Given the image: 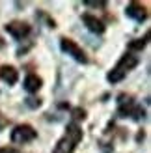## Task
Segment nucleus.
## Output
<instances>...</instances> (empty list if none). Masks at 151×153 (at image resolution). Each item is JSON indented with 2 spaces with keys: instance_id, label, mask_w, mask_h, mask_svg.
<instances>
[{
  "instance_id": "obj_1",
  "label": "nucleus",
  "mask_w": 151,
  "mask_h": 153,
  "mask_svg": "<svg viewBox=\"0 0 151 153\" xmlns=\"http://www.w3.org/2000/svg\"><path fill=\"white\" fill-rule=\"evenodd\" d=\"M82 136H84V133H82V127L78 123H73V121L67 123L65 134L56 142L52 153H73L75 148H77V144L82 140Z\"/></svg>"
},
{
  "instance_id": "obj_2",
  "label": "nucleus",
  "mask_w": 151,
  "mask_h": 153,
  "mask_svg": "<svg viewBox=\"0 0 151 153\" xmlns=\"http://www.w3.org/2000/svg\"><path fill=\"white\" fill-rule=\"evenodd\" d=\"M118 116L132 118L134 121H142L146 118V110L142 108V105L134 103V97L131 94H119L118 95Z\"/></svg>"
},
{
  "instance_id": "obj_3",
  "label": "nucleus",
  "mask_w": 151,
  "mask_h": 153,
  "mask_svg": "<svg viewBox=\"0 0 151 153\" xmlns=\"http://www.w3.org/2000/svg\"><path fill=\"white\" fill-rule=\"evenodd\" d=\"M10 138L13 144H19V146H22V144H28L37 138V131L30 125V123H21V125H15L13 131L10 133Z\"/></svg>"
},
{
  "instance_id": "obj_4",
  "label": "nucleus",
  "mask_w": 151,
  "mask_h": 153,
  "mask_svg": "<svg viewBox=\"0 0 151 153\" xmlns=\"http://www.w3.org/2000/svg\"><path fill=\"white\" fill-rule=\"evenodd\" d=\"M60 47H62L64 52H67V56H71L73 60H77L78 64H88L90 60L86 56V52L82 51L80 45H77L73 39H69V37H60Z\"/></svg>"
},
{
  "instance_id": "obj_5",
  "label": "nucleus",
  "mask_w": 151,
  "mask_h": 153,
  "mask_svg": "<svg viewBox=\"0 0 151 153\" xmlns=\"http://www.w3.org/2000/svg\"><path fill=\"white\" fill-rule=\"evenodd\" d=\"M4 28H6V32L11 37H15L17 41L26 39L30 36V32H32V26H30L28 22H24V21H11V22H7Z\"/></svg>"
},
{
  "instance_id": "obj_6",
  "label": "nucleus",
  "mask_w": 151,
  "mask_h": 153,
  "mask_svg": "<svg viewBox=\"0 0 151 153\" xmlns=\"http://www.w3.org/2000/svg\"><path fill=\"white\" fill-rule=\"evenodd\" d=\"M125 15H127V17H131L132 21H136V22L147 21V10L140 2H131L129 6L125 7Z\"/></svg>"
},
{
  "instance_id": "obj_7",
  "label": "nucleus",
  "mask_w": 151,
  "mask_h": 153,
  "mask_svg": "<svg viewBox=\"0 0 151 153\" xmlns=\"http://www.w3.org/2000/svg\"><path fill=\"white\" fill-rule=\"evenodd\" d=\"M138 56H134L132 52H127V54H123L121 58H119V62H118V65L114 67V69H118L119 73H123V75H127L131 69H134V67L138 65Z\"/></svg>"
},
{
  "instance_id": "obj_8",
  "label": "nucleus",
  "mask_w": 151,
  "mask_h": 153,
  "mask_svg": "<svg viewBox=\"0 0 151 153\" xmlns=\"http://www.w3.org/2000/svg\"><path fill=\"white\" fill-rule=\"evenodd\" d=\"M82 22H84L86 28L90 30V32H93V34H103L104 30H107L104 22L101 19H97L95 15H92V13H84V15H82Z\"/></svg>"
},
{
  "instance_id": "obj_9",
  "label": "nucleus",
  "mask_w": 151,
  "mask_h": 153,
  "mask_svg": "<svg viewBox=\"0 0 151 153\" xmlns=\"http://www.w3.org/2000/svg\"><path fill=\"white\" fill-rule=\"evenodd\" d=\"M0 80H4L6 84H10V86L17 84V80H19L17 67H13V65H0Z\"/></svg>"
},
{
  "instance_id": "obj_10",
  "label": "nucleus",
  "mask_w": 151,
  "mask_h": 153,
  "mask_svg": "<svg viewBox=\"0 0 151 153\" xmlns=\"http://www.w3.org/2000/svg\"><path fill=\"white\" fill-rule=\"evenodd\" d=\"M41 86H43L41 76H37L34 73H30L26 79H24V90L28 91V94H37V91L41 90Z\"/></svg>"
},
{
  "instance_id": "obj_11",
  "label": "nucleus",
  "mask_w": 151,
  "mask_h": 153,
  "mask_svg": "<svg viewBox=\"0 0 151 153\" xmlns=\"http://www.w3.org/2000/svg\"><path fill=\"white\" fill-rule=\"evenodd\" d=\"M147 39H149V32H146V36L140 37V39H132V41H129L127 49H129V51H144L146 45H147Z\"/></svg>"
},
{
  "instance_id": "obj_12",
  "label": "nucleus",
  "mask_w": 151,
  "mask_h": 153,
  "mask_svg": "<svg viewBox=\"0 0 151 153\" xmlns=\"http://www.w3.org/2000/svg\"><path fill=\"white\" fill-rule=\"evenodd\" d=\"M71 116H73V123H77V121H84L86 120V110L77 106V108H71Z\"/></svg>"
},
{
  "instance_id": "obj_13",
  "label": "nucleus",
  "mask_w": 151,
  "mask_h": 153,
  "mask_svg": "<svg viewBox=\"0 0 151 153\" xmlns=\"http://www.w3.org/2000/svg\"><path fill=\"white\" fill-rule=\"evenodd\" d=\"M84 6H88V7H101V10H104V7H107V2H104V0H86L84 2Z\"/></svg>"
},
{
  "instance_id": "obj_14",
  "label": "nucleus",
  "mask_w": 151,
  "mask_h": 153,
  "mask_svg": "<svg viewBox=\"0 0 151 153\" xmlns=\"http://www.w3.org/2000/svg\"><path fill=\"white\" fill-rule=\"evenodd\" d=\"M26 106H30V108H39V106H41V99L39 97H28L26 99Z\"/></svg>"
},
{
  "instance_id": "obj_15",
  "label": "nucleus",
  "mask_w": 151,
  "mask_h": 153,
  "mask_svg": "<svg viewBox=\"0 0 151 153\" xmlns=\"http://www.w3.org/2000/svg\"><path fill=\"white\" fill-rule=\"evenodd\" d=\"M0 153H22V151H19L17 148H11V146H4V148H0Z\"/></svg>"
},
{
  "instance_id": "obj_16",
  "label": "nucleus",
  "mask_w": 151,
  "mask_h": 153,
  "mask_svg": "<svg viewBox=\"0 0 151 153\" xmlns=\"http://www.w3.org/2000/svg\"><path fill=\"white\" fill-rule=\"evenodd\" d=\"M7 123H10V120H7V116H4V114L0 112V131H2L4 127H7Z\"/></svg>"
},
{
  "instance_id": "obj_17",
  "label": "nucleus",
  "mask_w": 151,
  "mask_h": 153,
  "mask_svg": "<svg viewBox=\"0 0 151 153\" xmlns=\"http://www.w3.org/2000/svg\"><path fill=\"white\" fill-rule=\"evenodd\" d=\"M144 136H146V134H144V131H140V133H138V136H136V140H138V142H142V140H144Z\"/></svg>"
},
{
  "instance_id": "obj_18",
  "label": "nucleus",
  "mask_w": 151,
  "mask_h": 153,
  "mask_svg": "<svg viewBox=\"0 0 151 153\" xmlns=\"http://www.w3.org/2000/svg\"><path fill=\"white\" fill-rule=\"evenodd\" d=\"M4 45H6V41L2 39V37H0V49H4Z\"/></svg>"
}]
</instances>
